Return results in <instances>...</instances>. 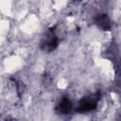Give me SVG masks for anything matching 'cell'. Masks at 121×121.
<instances>
[{"mask_svg": "<svg viewBox=\"0 0 121 121\" xmlns=\"http://www.w3.org/2000/svg\"><path fill=\"white\" fill-rule=\"evenodd\" d=\"M73 1H74V2H79L80 0H73Z\"/></svg>", "mask_w": 121, "mask_h": 121, "instance_id": "5", "label": "cell"}, {"mask_svg": "<svg viewBox=\"0 0 121 121\" xmlns=\"http://www.w3.org/2000/svg\"><path fill=\"white\" fill-rule=\"evenodd\" d=\"M72 109H73V103L70 100V98L67 96H63L56 106V112L58 114L66 115L71 112Z\"/></svg>", "mask_w": 121, "mask_h": 121, "instance_id": "3", "label": "cell"}, {"mask_svg": "<svg viewBox=\"0 0 121 121\" xmlns=\"http://www.w3.org/2000/svg\"><path fill=\"white\" fill-rule=\"evenodd\" d=\"M95 24L98 28H100L103 31H109L112 28V21L106 13L97 14L95 19Z\"/></svg>", "mask_w": 121, "mask_h": 121, "instance_id": "4", "label": "cell"}, {"mask_svg": "<svg viewBox=\"0 0 121 121\" xmlns=\"http://www.w3.org/2000/svg\"><path fill=\"white\" fill-rule=\"evenodd\" d=\"M59 45V37L56 34L55 27H50L44 32L43 36L42 37L40 47L44 52H52L54 51Z\"/></svg>", "mask_w": 121, "mask_h": 121, "instance_id": "1", "label": "cell"}, {"mask_svg": "<svg viewBox=\"0 0 121 121\" xmlns=\"http://www.w3.org/2000/svg\"><path fill=\"white\" fill-rule=\"evenodd\" d=\"M100 93L97 92L94 95H90L87 96L82 97L77 105L76 112H88L91 111H94L97 107V102L100 99Z\"/></svg>", "mask_w": 121, "mask_h": 121, "instance_id": "2", "label": "cell"}]
</instances>
